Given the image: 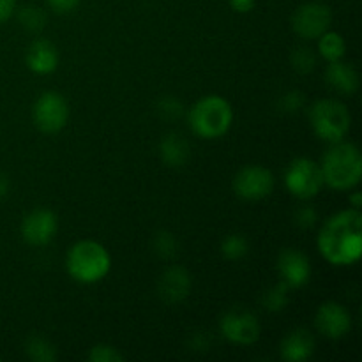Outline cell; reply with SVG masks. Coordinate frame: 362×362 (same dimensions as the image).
Instances as JSON below:
<instances>
[{"label": "cell", "instance_id": "obj_15", "mask_svg": "<svg viewBox=\"0 0 362 362\" xmlns=\"http://www.w3.org/2000/svg\"><path fill=\"white\" fill-rule=\"evenodd\" d=\"M27 66L35 74H49L59 66V52L55 45L45 39H37L27 49Z\"/></svg>", "mask_w": 362, "mask_h": 362}, {"label": "cell", "instance_id": "obj_32", "mask_svg": "<svg viewBox=\"0 0 362 362\" xmlns=\"http://www.w3.org/2000/svg\"><path fill=\"white\" fill-rule=\"evenodd\" d=\"M228 2L237 13H250L255 7V0H228Z\"/></svg>", "mask_w": 362, "mask_h": 362}, {"label": "cell", "instance_id": "obj_29", "mask_svg": "<svg viewBox=\"0 0 362 362\" xmlns=\"http://www.w3.org/2000/svg\"><path fill=\"white\" fill-rule=\"evenodd\" d=\"M317 218H318L317 211H315L313 207H310V205L300 207L299 211L296 212V223L297 226H300V228H311V226H315Z\"/></svg>", "mask_w": 362, "mask_h": 362}, {"label": "cell", "instance_id": "obj_21", "mask_svg": "<svg viewBox=\"0 0 362 362\" xmlns=\"http://www.w3.org/2000/svg\"><path fill=\"white\" fill-rule=\"evenodd\" d=\"M221 253L228 260H240V258L250 253V244H247L246 237L239 235V233H232V235L223 240Z\"/></svg>", "mask_w": 362, "mask_h": 362}, {"label": "cell", "instance_id": "obj_16", "mask_svg": "<svg viewBox=\"0 0 362 362\" xmlns=\"http://www.w3.org/2000/svg\"><path fill=\"white\" fill-rule=\"evenodd\" d=\"M315 352V339L306 329L290 332L281 343V357L288 362H303L310 359Z\"/></svg>", "mask_w": 362, "mask_h": 362}, {"label": "cell", "instance_id": "obj_12", "mask_svg": "<svg viewBox=\"0 0 362 362\" xmlns=\"http://www.w3.org/2000/svg\"><path fill=\"white\" fill-rule=\"evenodd\" d=\"M315 324L325 338L339 339L349 334L350 327H352V317H350L349 310L339 303H325L318 308Z\"/></svg>", "mask_w": 362, "mask_h": 362}, {"label": "cell", "instance_id": "obj_34", "mask_svg": "<svg viewBox=\"0 0 362 362\" xmlns=\"http://www.w3.org/2000/svg\"><path fill=\"white\" fill-rule=\"evenodd\" d=\"M350 202H352V207L354 209H361L362 205V198H361V193H356L352 198H350Z\"/></svg>", "mask_w": 362, "mask_h": 362}, {"label": "cell", "instance_id": "obj_5", "mask_svg": "<svg viewBox=\"0 0 362 362\" xmlns=\"http://www.w3.org/2000/svg\"><path fill=\"white\" fill-rule=\"evenodd\" d=\"M310 120L318 138L325 141H341L349 133L352 117L346 106L336 99H322L313 105L310 112Z\"/></svg>", "mask_w": 362, "mask_h": 362}, {"label": "cell", "instance_id": "obj_4", "mask_svg": "<svg viewBox=\"0 0 362 362\" xmlns=\"http://www.w3.org/2000/svg\"><path fill=\"white\" fill-rule=\"evenodd\" d=\"M110 255L105 247L94 240H80L67 255V271L80 283H98L108 274Z\"/></svg>", "mask_w": 362, "mask_h": 362}, {"label": "cell", "instance_id": "obj_8", "mask_svg": "<svg viewBox=\"0 0 362 362\" xmlns=\"http://www.w3.org/2000/svg\"><path fill=\"white\" fill-rule=\"evenodd\" d=\"M219 327L223 336L237 345H253L255 341H258L262 331L258 318L243 308H233L225 313Z\"/></svg>", "mask_w": 362, "mask_h": 362}, {"label": "cell", "instance_id": "obj_9", "mask_svg": "<svg viewBox=\"0 0 362 362\" xmlns=\"http://www.w3.org/2000/svg\"><path fill=\"white\" fill-rule=\"evenodd\" d=\"M332 21V13L325 4L308 2L303 4L299 9L293 13L292 27L300 37L317 39L324 32L329 30Z\"/></svg>", "mask_w": 362, "mask_h": 362}, {"label": "cell", "instance_id": "obj_1", "mask_svg": "<svg viewBox=\"0 0 362 362\" xmlns=\"http://www.w3.org/2000/svg\"><path fill=\"white\" fill-rule=\"evenodd\" d=\"M318 247L331 264H356L362 253V216L359 209H350L332 216L318 235Z\"/></svg>", "mask_w": 362, "mask_h": 362}, {"label": "cell", "instance_id": "obj_2", "mask_svg": "<svg viewBox=\"0 0 362 362\" xmlns=\"http://www.w3.org/2000/svg\"><path fill=\"white\" fill-rule=\"evenodd\" d=\"M324 184L338 191L352 189L357 186L362 175V158L359 148L354 144L336 141L324 156L322 161Z\"/></svg>", "mask_w": 362, "mask_h": 362}, {"label": "cell", "instance_id": "obj_30", "mask_svg": "<svg viewBox=\"0 0 362 362\" xmlns=\"http://www.w3.org/2000/svg\"><path fill=\"white\" fill-rule=\"evenodd\" d=\"M48 6L52 7L55 13H71L73 9H76V6L80 4V0H46Z\"/></svg>", "mask_w": 362, "mask_h": 362}, {"label": "cell", "instance_id": "obj_20", "mask_svg": "<svg viewBox=\"0 0 362 362\" xmlns=\"http://www.w3.org/2000/svg\"><path fill=\"white\" fill-rule=\"evenodd\" d=\"M27 356L35 362H53L57 359V350L48 339L41 336H30L25 343Z\"/></svg>", "mask_w": 362, "mask_h": 362}, {"label": "cell", "instance_id": "obj_3", "mask_svg": "<svg viewBox=\"0 0 362 362\" xmlns=\"http://www.w3.org/2000/svg\"><path fill=\"white\" fill-rule=\"evenodd\" d=\"M233 110L226 99L219 95H207L200 99L189 112V126L200 138L214 140L230 129Z\"/></svg>", "mask_w": 362, "mask_h": 362}, {"label": "cell", "instance_id": "obj_13", "mask_svg": "<svg viewBox=\"0 0 362 362\" xmlns=\"http://www.w3.org/2000/svg\"><path fill=\"white\" fill-rule=\"evenodd\" d=\"M278 269L283 281H285L290 288H300V286H304L310 281V260H308L306 255L300 253L299 250L283 251V253L279 255Z\"/></svg>", "mask_w": 362, "mask_h": 362}, {"label": "cell", "instance_id": "obj_18", "mask_svg": "<svg viewBox=\"0 0 362 362\" xmlns=\"http://www.w3.org/2000/svg\"><path fill=\"white\" fill-rule=\"evenodd\" d=\"M159 156L166 166L180 168V166L186 165L191 156L189 144L180 134L172 133L163 138L161 144H159Z\"/></svg>", "mask_w": 362, "mask_h": 362}, {"label": "cell", "instance_id": "obj_28", "mask_svg": "<svg viewBox=\"0 0 362 362\" xmlns=\"http://www.w3.org/2000/svg\"><path fill=\"white\" fill-rule=\"evenodd\" d=\"M304 101H306V99H304L303 92L292 90V92H286V94L283 95L281 101H279V106H281L283 112L296 113V112H299L300 108H303Z\"/></svg>", "mask_w": 362, "mask_h": 362}, {"label": "cell", "instance_id": "obj_22", "mask_svg": "<svg viewBox=\"0 0 362 362\" xmlns=\"http://www.w3.org/2000/svg\"><path fill=\"white\" fill-rule=\"evenodd\" d=\"M290 286L285 281L278 283L272 288H269L264 296V306L269 311H281L288 304Z\"/></svg>", "mask_w": 362, "mask_h": 362}, {"label": "cell", "instance_id": "obj_25", "mask_svg": "<svg viewBox=\"0 0 362 362\" xmlns=\"http://www.w3.org/2000/svg\"><path fill=\"white\" fill-rule=\"evenodd\" d=\"M177 239L170 232H159L154 239V251L161 258L168 260L177 255Z\"/></svg>", "mask_w": 362, "mask_h": 362}, {"label": "cell", "instance_id": "obj_10", "mask_svg": "<svg viewBox=\"0 0 362 362\" xmlns=\"http://www.w3.org/2000/svg\"><path fill=\"white\" fill-rule=\"evenodd\" d=\"M233 189L244 200H264L274 189V175L264 166H246L233 179Z\"/></svg>", "mask_w": 362, "mask_h": 362}, {"label": "cell", "instance_id": "obj_27", "mask_svg": "<svg viewBox=\"0 0 362 362\" xmlns=\"http://www.w3.org/2000/svg\"><path fill=\"white\" fill-rule=\"evenodd\" d=\"M158 110H159V113H161V117H165V119H168V120L179 119V117L182 115V112H184L182 103L177 101L175 98L161 99Z\"/></svg>", "mask_w": 362, "mask_h": 362}, {"label": "cell", "instance_id": "obj_11", "mask_svg": "<svg viewBox=\"0 0 362 362\" xmlns=\"http://www.w3.org/2000/svg\"><path fill=\"white\" fill-rule=\"evenodd\" d=\"M59 221L48 209H35L21 223V235L32 246H46L55 237Z\"/></svg>", "mask_w": 362, "mask_h": 362}, {"label": "cell", "instance_id": "obj_7", "mask_svg": "<svg viewBox=\"0 0 362 362\" xmlns=\"http://www.w3.org/2000/svg\"><path fill=\"white\" fill-rule=\"evenodd\" d=\"M32 119L42 133H59L69 120V106L57 92H45L34 103Z\"/></svg>", "mask_w": 362, "mask_h": 362}, {"label": "cell", "instance_id": "obj_31", "mask_svg": "<svg viewBox=\"0 0 362 362\" xmlns=\"http://www.w3.org/2000/svg\"><path fill=\"white\" fill-rule=\"evenodd\" d=\"M16 9V0H0V25L9 20Z\"/></svg>", "mask_w": 362, "mask_h": 362}, {"label": "cell", "instance_id": "obj_24", "mask_svg": "<svg viewBox=\"0 0 362 362\" xmlns=\"http://www.w3.org/2000/svg\"><path fill=\"white\" fill-rule=\"evenodd\" d=\"M290 60H292L293 69L303 74L311 73L315 69V64H317V57L310 48H297L290 57Z\"/></svg>", "mask_w": 362, "mask_h": 362}, {"label": "cell", "instance_id": "obj_17", "mask_svg": "<svg viewBox=\"0 0 362 362\" xmlns=\"http://www.w3.org/2000/svg\"><path fill=\"white\" fill-rule=\"evenodd\" d=\"M325 80L331 85V88L338 90L339 94L352 95L359 88V74L354 69L352 64L341 62H329L327 71H325Z\"/></svg>", "mask_w": 362, "mask_h": 362}, {"label": "cell", "instance_id": "obj_23", "mask_svg": "<svg viewBox=\"0 0 362 362\" xmlns=\"http://www.w3.org/2000/svg\"><path fill=\"white\" fill-rule=\"evenodd\" d=\"M18 18H20V23L30 32L42 30L46 25V14L42 13V9L35 6H25L18 13Z\"/></svg>", "mask_w": 362, "mask_h": 362}, {"label": "cell", "instance_id": "obj_14", "mask_svg": "<svg viewBox=\"0 0 362 362\" xmlns=\"http://www.w3.org/2000/svg\"><path fill=\"white\" fill-rule=\"evenodd\" d=\"M191 290V276L184 267L173 265V267L166 269L163 272L161 279H159L158 292L159 297L165 300L166 304H177L182 303Z\"/></svg>", "mask_w": 362, "mask_h": 362}, {"label": "cell", "instance_id": "obj_19", "mask_svg": "<svg viewBox=\"0 0 362 362\" xmlns=\"http://www.w3.org/2000/svg\"><path fill=\"white\" fill-rule=\"evenodd\" d=\"M318 49H320V55L324 57L327 62L341 60L346 52L345 39H343L341 34H338V32H324V34L320 35Z\"/></svg>", "mask_w": 362, "mask_h": 362}, {"label": "cell", "instance_id": "obj_33", "mask_svg": "<svg viewBox=\"0 0 362 362\" xmlns=\"http://www.w3.org/2000/svg\"><path fill=\"white\" fill-rule=\"evenodd\" d=\"M9 187H11L9 177H7L6 173L0 172V200L7 197V193H9Z\"/></svg>", "mask_w": 362, "mask_h": 362}, {"label": "cell", "instance_id": "obj_6", "mask_svg": "<svg viewBox=\"0 0 362 362\" xmlns=\"http://www.w3.org/2000/svg\"><path fill=\"white\" fill-rule=\"evenodd\" d=\"M285 184L293 197L300 200H310L320 193L324 186L320 166L306 158L293 159L285 173Z\"/></svg>", "mask_w": 362, "mask_h": 362}, {"label": "cell", "instance_id": "obj_26", "mask_svg": "<svg viewBox=\"0 0 362 362\" xmlns=\"http://www.w3.org/2000/svg\"><path fill=\"white\" fill-rule=\"evenodd\" d=\"M88 361L92 362H122L124 356L110 345H95L88 352Z\"/></svg>", "mask_w": 362, "mask_h": 362}]
</instances>
